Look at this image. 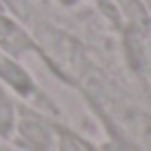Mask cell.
Masks as SVG:
<instances>
[{
	"label": "cell",
	"mask_w": 151,
	"mask_h": 151,
	"mask_svg": "<svg viewBox=\"0 0 151 151\" xmlns=\"http://www.w3.org/2000/svg\"><path fill=\"white\" fill-rule=\"evenodd\" d=\"M20 131H22V136L27 138L33 147H38V149H49V147H51V133H49V129L45 127V124L38 122V120L22 118Z\"/></svg>",
	"instance_id": "obj_3"
},
{
	"label": "cell",
	"mask_w": 151,
	"mask_h": 151,
	"mask_svg": "<svg viewBox=\"0 0 151 151\" xmlns=\"http://www.w3.org/2000/svg\"><path fill=\"white\" fill-rule=\"evenodd\" d=\"M14 131V102L0 93V138H9Z\"/></svg>",
	"instance_id": "obj_4"
},
{
	"label": "cell",
	"mask_w": 151,
	"mask_h": 151,
	"mask_svg": "<svg viewBox=\"0 0 151 151\" xmlns=\"http://www.w3.org/2000/svg\"><path fill=\"white\" fill-rule=\"evenodd\" d=\"M60 2H65V5H73L76 0H60Z\"/></svg>",
	"instance_id": "obj_6"
},
{
	"label": "cell",
	"mask_w": 151,
	"mask_h": 151,
	"mask_svg": "<svg viewBox=\"0 0 151 151\" xmlns=\"http://www.w3.org/2000/svg\"><path fill=\"white\" fill-rule=\"evenodd\" d=\"M0 78L16 89L20 96H29L33 91V82L29 78V73L20 65H16L14 60H9L7 56H0Z\"/></svg>",
	"instance_id": "obj_1"
},
{
	"label": "cell",
	"mask_w": 151,
	"mask_h": 151,
	"mask_svg": "<svg viewBox=\"0 0 151 151\" xmlns=\"http://www.w3.org/2000/svg\"><path fill=\"white\" fill-rule=\"evenodd\" d=\"M60 151H82V147L73 136H67L65 133V136L60 138Z\"/></svg>",
	"instance_id": "obj_5"
},
{
	"label": "cell",
	"mask_w": 151,
	"mask_h": 151,
	"mask_svg": "<svg viewBox=\"0 0 151 151\" xmlns=\"http://www.w3.org/2000/svg\"><path fill=\"white\" fill-rule=\"evenodd\" d=\"M0 45L5 49H11V51H22V49H27L29 45V38L24 36V31L20 27H16L11 20L7 18H0Z\"/></svg>",
	"instance_id": "obj_2"
}]
</instances>
